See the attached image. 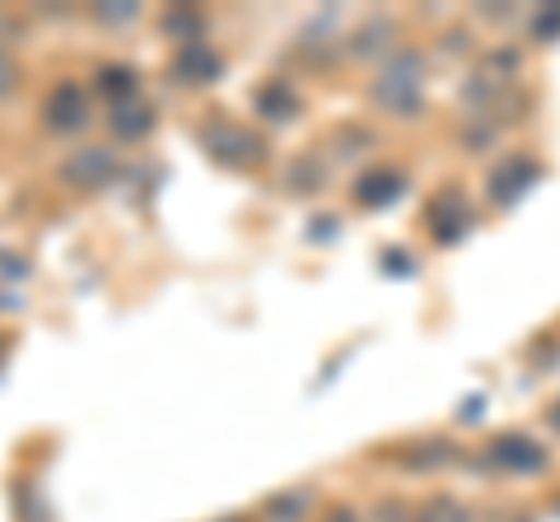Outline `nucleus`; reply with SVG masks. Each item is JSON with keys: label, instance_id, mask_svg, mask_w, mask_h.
<instances>
[{"label": "nucleus", "instance_id": "nucleus-1", "mask_svg": "<svg viewBox=\"0 0 560 522\" xmlns=\"http://www.w3.org/2000/svg\"><path fill=\"white\" fill-rule=\"evenodd\" d=\"M420 94H425V61H420L416 51H397V57L383 66L378 84H374L378 108H388V112H416L420 108Z\"/></svg>", "mask_w": 560, "mask_h": 522}, {"label": "nucleus", "instance_id": "nucleus-2", "mask_svg": "<svg viewBox=\"0 0 560 522\" xmlns=\"http://www.w3.org/2000/svg\"><path fill=\"white\" fill-rule=\"evenodd\" d=\"M201 141H206V150L215 154V159H224V164H253L257 154H261V145H257L243 127H234V121H215V127H210Z\"/></svg>", "mask_w": 560, "mask_h": 522}, {"label": "nucleus", "instance_id": "nucleus-3", "mask_svg": "<svg viewBox=\"0 0 560 522\" xmlns=\"http://www.w3.org/2000/svg\"><path fill=\"white\" fill-rule=\"evenodd\" d=\"M61 178L80 191H94L113 178V154L108 150H75L70 159L61 164Z\"/></svg>", "mask_w": 560, "mask_h": 522}, {"label": "nucleus", "instance_id": "nucleus-4", "mask_svg": "<svg viewBox=\"0 0 560 522\" xmlns=\"http://www.w3.org/2000/svg\"><path fill=\"white\" fill-rule=\"evenodd\" d=\"M84 117H90V98H84V90L80 84H61V90L51 94V103H47L51 131H80Z\"/></svg>", "mask_w": 560, "mask_h": 522}, {"label": "nucleus", "instance_id": "nucleus-5", "mask_svg": "<svg viewBox=\"0 0 560 522\" xmlns=\"http://www.w3.org/2000/svg\"><path fill=\"white\" fill-rule=\"evenodd\" d=\"M173 75H178L183 84H210V80L220 75V57L201 38L197 43H183V51L173 57Z\"/></svg>", "mask_w": 560, "mask_h": 522}, {"label": "nucleus", "instance_id": "nucleus-6", "mask_svg": "<svg viewBox=\"0 0 560 522\" xmlns=\"http://www.w3.org/2000/svg\"><path fill=\"white\" fill-rule=\"evenodd\" d=\"M495 462L510 466V472H541V448L533 439H523V434H504V439H495Z\"/></svg>", "mask_w": 560, "mask_h": 522}, {"label": "nucleus", "instance_id": "nucleus-7", "mask_svg": "<svg viewBox=\"0 0 560 522\" xmlns=\"http://www.w3.org/2000/svg\"><path fill=\"white\" fill-rule=\"evenodd\" d=\"M397 197H401V178L393 168H374V173H364V178L355 182V201L370 205V211H378V205H388Z\"/></svg>", "mask_w": 560, "mask_h": 522}, {"label": "nucleus", "instance_id": "nucleus-8", "mask_svg": "<svg viewBox=\"0 0 560 522\" xmlns=\"http://www.w3.org/2000/svg\"><path fill=\"white\" fill-rule=\"evenodd\" d=\"M113 127L121 131V135H145L150 131V112H131V108H117V121H113Z\"/></svg>", "mask_w": 560, "mask_h": 522}, {"label": "nucleus", "instance_id": "nucleus-9", "mask_svg": "<svg viewBox=\"0 0 560 522\" xmlns=\"http://www.w3.org/2000/svg\"><path fill=\"white\" fill-rule=\"evenodd\" d=\"M425 522H467V513L453 499H434L430 509H425Z\"/></svg>", "mask_w": 560, "mask_h": 522}, {"label": "nucleus", "instance_id": "nucleus-10", "mask_svg": "<svg viewBox=\"0 0 560 522\" xmlns=\"http://www.w3.org/2000/svg\"><path fill=\"white\" fill-rule=\"evenodd\" d=\"M103 94H136V75H127V71H108L103 75Z\"/></svg>", "mask_w": 560, "mask_h": 522}, {"label": "nucleus", "instance_id": "nucleus-11", "mask_svg": "<svg viewBox=\"0 0 560 522\" xmlns=\"http://www.w3.org/2000/svg\"><path fill=\"white\" fill-rule=\"evenodd\" d=\"M14 80H20V71H14V61H10V51L0 47V98H5L14 90Z\"/></svg>", "mask_w": 560, "mask_h": 522}, {"label": "nucleus", "instance_id": "nucleus-12", "mask_svg": "<svg viewBox=\"0 0 560 522\" xmlns=\"http://www.w3.org/2000/svg\"><path fill=\"white\" fill-rule=\"evenodd\" d=\"M556 425H560V406H556Z\"/></svg>", "mask_w": 560, "mask_h": 522}]
</instances>
